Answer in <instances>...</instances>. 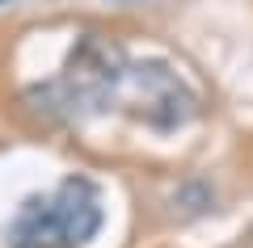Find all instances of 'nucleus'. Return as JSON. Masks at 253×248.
Masks as SVG:
<instances>
[{"instance_id": "obj_1", "label": "nucleus", "mask_w": 253, "mask_h": 248, "mask_svg": "<svg viewBox=\"0 0 253 248\" xmlns=\"http://www.w3.org/2000/svg\"><path fill=\"white\" fill-rule=\"evenodd\" d=\"M55 219H59L63 231V244H84L93 231L101 227V211H97V198H93L89 181H68L59 189V198L51 202Z\"/></svg>"}, {"instance_id": "obj_2", "label": "nucleus", "mask_w": 253, "mask_h": 248, "mask_svg": "<svg viewBox=\"0 0 253 248\" xmlns=\"http://www.w3.org/2000/svg\"><path fill=\"white\" fill-rule=\"evenodd\" d=\"M13 240H17V248H55V244H63V231H59V219H55L51 202H30L21 211L17 227H13Z\"/></svg>"}]
</instances>
